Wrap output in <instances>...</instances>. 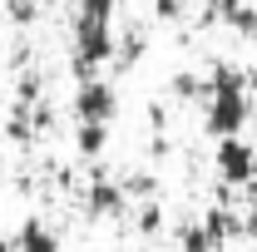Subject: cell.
I'll return each instance as SVG.
<instances>
[{
	"label": "cell",
	"mask_w": 257,
	"mask_h": 252,
	"mask_svg": "<svg viewBox=\"0 0 257 252\" xmlns=\"http://www.w3.org/2000/svg\"><path fill=\"white\" fill-rule=\"evenodd\" d=\"M198 109H203V129H208L213 139L242 134L247 119H252V79H247V69H237V64H213V69L203 74V99H198Z\"/></svg>",
	"instance_id": "6da1fadb"
},
{
	"label": "cell",
	"mask_w": 257,
	"mask_h": 252,
	"mask_svg": "<svg viewBox=\"0 0 257 252\" xmlns=\"http://www.w3.org/2000/svg\"><path fill=\"white\" fill-rule=\"evenodd\" d=\"M114 20H84V15H74V40H69V64H74V74L79 79H89L99 74L104 64L114 60Z\"/></svg>",
	"instance_id": "7a4b0ae2"
},
{
	"label": "cell",
	"mask_w": 257,
	"mask_h": 252,
	"mask_svg": "<svg viewBox=\"0 0 257 252\" xmlns=\"http://www.w3.org/2000/svg\"><path fill=\"white\" fill-rule=\"evenodd\" d=\"M74 124H114V114H119V89L109 84V79H99V74H89V79H79L74 84Z\"/></svg>",
	"instance_id": "3957f363"
},
{
	"label": "cell",
	"mask_w": 257,
	"mask_h": 252,
	"mask_svg": "<svg viewBox=\"0 0 257 252\" xmlns=\"http://www.w3.org/2000/svg\"><path fill=\"white\" fill-rule=\"evenodd\" d=\"M213 168H218V178H223L227 188H252L257 149L242 134H227V139H218V149H213Z\"/></svg>",
	"instance_id": "277c9868"
},
{
	"label": "cell",
	"mask_w": 257,
	"mask_h": 252,
	"mask_svg": "<svg viewBox=\"0 0 257 252\" xmlns=\"http://www.w3.org/2000/svg\"><path fill=\"white\" fill-rule=\"evenodd\" d=\"M208 20H218L237 40H257V5L252 0H213L208 5Z\"/></svg>",
	"instance_id": "5b68a950"
},
{
	"label": "cell",
	"mask_w": 257,
	"mask_h": 252,
	"mask_svg": "<svg viewBox=\"0 0 257 252\" xmlns=\"http://www.w3.org/2000/svg\"><path fill=\"white\" fill-rule=\"evenodd\" d=\"M84 213H89V218H99V222L124 218V213H128L124 183H89V188H84Z\"/></svg>",
	"instance_id": "8992f818"
},
{
	"label": "cell",
	"mask_w": 257,
	"mask_h": 252,
	"mask_svg": "<svg viewBox=\"0 0 257 252\" xmlns=\"http://www.w3.org/2000/svg\"><path fill=\"white\" fill-rule=\"evenodd\" d=\"M10 252H60V237H55L45 222H25V227L15 232Z\"/></svg>",
	"instance_id": "52a82bcc"
},
{
	"label": "cell",
	"mask_w": 257,
	"mask_h": 252,
	"mask_svg": "<svg viewBox=\"0 0 257 252\" xmlns=\"http://www.w3.org/2000/svg\"><path fill=\"white\" fill-rule=\"evenodd\" d=\"M109 149V124H74V154L79 158H99Z\"/></svg>",
	"instance_id": "ba28073f"
},
{
	"label": "cell",
	"mask_w": 257,
	"mask_h": 252,
	"mask_svg": "<svg viewBox=\"0 0 257 252\" xmlns=\"http://www.w3.org/2000/svg\"><path fill=\"white\" fill-rule=\"evenodd\" d=\"M144 55H149V35L144 30H124L119 40H114V60L119 64H139Z\"/></svg>",
	"instance_id": "9c48e42d"
},
{
	"label": "cell",
	"mask_w": 257,
	"mask_h": 252,
	"mask_svg": "<svg viewBox=\"0 0 257 252\" xmlns=\"http://www.w3.org/2000/svg\"><path fill=\"white\" fill-rule=\"evenodd\" d=\"M173 237H178V252H218V242L208 237L203 218H198V222H183V227H178Z\"/></svg>",
	"instance_id": "30bf717a"
},
{
	"label": "cell",
	"mask_w": 257,
	"mask_h": 252,
	"mask_svg": "<svg viewBox=\"0 0 257 252\" xmlns=\"http://www.w3.org/2000/svg\"><path fill=\"white\" fill-rule=\"evenodd\" d=\"M168 89H173V99H188V104H198V99H203V74H193V69H178Z\"/></svg>",
	"instance_id": "8fae6325"
},
{
	"label": "cell",
	"mask_w": 257,
	"mask_h": 252,
	"mask_svg": "<svg viewBox=\"0 0 257 252\" xmlns=\"http://www.w3.org/2000/svg\"><path fill=\"white\" fill-rule=\"evenodd\" d=\"M134 227H139L144 237H154V232L163 227V208H159V203H149V208H139V213H134Z\"/></svg>",
	"instance_id": "7c38bea8"
},
{
	"label": "cell",
	"mask_w": 257,
	"mask_h": 252,
	"mask_svg": "<svg viewBox=\"0 0 257 252\" xmlns=\"http://www.w3.org/2000/svg\"><path fill=\"white\" fill-rule=\"evenodd\" d=\"M114 10H119V0H79L84 20H114Z\"/></svg>",
	"instance_id": "4fadbf2b"
},
{
	"label": "cell",
	"mask_w": 257,
	"mask_h": 252,
	"mask_svg": "<svg viewBox=\"0 0 257 252\" xmlns=\"http://www.w3.org/2000/svg\"><path fill=\"white\" fill-rule=\"evenodd\" d=\"M237 237L257 242V193L247 198V208H242V218H237Z\"/></svg>",
	"instance_id": "5bb4252c"
},
{
	"label": "cell",
	"mask_w": 257,
	"mask_h": 252,
	"mask_svg": "<svg viewBox=\"0 0 257 252\" xmlns=\"http://www.w3.org/2000/svg\"><path fill=\"white\" fill-rule=\"evenodd\" d=\"M5 15H10L15 25H30L35 20V0H5Z\"/></svg>",
	"instance_id": "9a60e30c"
},
{
	"label": "cell",
	"mask_w": 257,
	"mask_h": 252,
	"mask_svg": "<svg viewBox=\"0 0 257 252\" xmlns=\"http://www.w3.org/2000/svg\"><path fill=\"white\" fill-rule=\"evenodd\" d=\"M154 15L159 20H183V0H154Z\"/></svg>",
	"instance_id": "2e32d148"
},
{
	"label": "cell",
	"mask_w": 257,
	"mask_h": 252,
	"mask_svg": "<svg viewBox=\"0 0 257 252\" xmlns=\"http://www.w3.org/2000/svg\"><path fill=\"white\" fill-rule=\"evenodd\" d=\"M60 5H79V0H60Z\"/></svg>",
	"instance_id": "e0dca14e"
},
{
	"label": "cell",
	"mask_w": 257,
	"mask_h": 252,
	"mask_svg": "<svg viewBox=\"0 0 257 252\" xmlns=\"http://www.w3.org/2000/svg\"><path fill=\"white\" fill-rule=\"evenodd\" d=\"M252 193H257V173H252Z\"/></svg>",
	"instance_id": "ac0fdd59"
}]
</instances>
